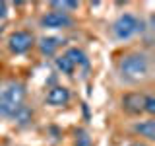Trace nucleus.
Here are the masks:
<instances>
[{
    "label": "nucleus",
    "instance_id": "nucleus-1",
    "mask_svg": "<svg viewBox=\"0 0 155 146\" xmlns=\"http://www.w3.org/2000/svg\"><path fill=\"white\" fill-rule=\"evenodd\" d=\"M25 99V90L23 86L14 84L6 88V90L0 94V117H8V119H14L18 123H27L31 121L33 111L23 103Z\"/></svg>",
    "mask_w": 155,
    "mask_h": 146
},
{
    "label": "nucleus",
    "instance_id": "nucleus-2",
    "mask_svg": "<svg viewBox=\"0 0 155 146\" xmlns=\"http://www.w3.org/2000/svg\"><path fill=\"white\" fill-rule=\"evenodd\" d=\"M118 72L130 84H140L151 76V58L142 51H132L118 61Z\"/></svg>",
    "mask_w": 155,
    "mask_h": 146
},
{
    "label": "nucleus",
    "instance_id": "nucleus-3",
    "mask_svg": "<svg viewBox=\"0 0 155 146\" xmlns=\"http://www.w3.org/2000/svg\"><path fill=\"white\" fill-rule=\"evenodd\" d=\"M142 31H143V22L140 18H136L134 14H122L113 23V35L116 39H120V41L130 39Z\"/></svg>",
    "mask_w": 155,
    "mask_h": 146
},
{
    "label": "nucleus",
    "instance_id": "nucleus-4",
    "mask_svg": "<svg viewBox=\"0 0 155 146\" xmlns=\"http://www.w3.org/2000/svg\"><path fill=\"white\" fill-rule=\"evenodd\" d=\"M54 64H56V68L62 72V74H74V70H76L80 64L87 66V57H85L84 51L72 47V49H68V51H66L62 57L56 58Z\"/></svg>",
    "mask_w": 155,
    "mask_h": 146
},
{
    "label": "nucleus",
    "instance_id": "nucleus-5",
    "mask_svg": "<svg viewBox=\"0 0 155 146\" xmlns=\"http://www.w3.org/2000/svg\"><path fill=\"white\" fill-rule=\"evenodd\" d=\"M35 45V35L27 29H19V31H14L12 35L8 37V49L16 55H21V53H27L29 49Z\"/></svg>",
    "mask_w": 155,
    "mask_h": 146
},
{
    "label": "nucleus",
    "instance_id": "nucleus-6",
    "mask_svg": "<svg viewBox=\"0 0 155 146\" xmlns=\"http://www.w3.org/2000/svg\"><path fill=\"white\" fill-rule=\"evenodd\" d=\"M74 23V19L68 16V12H48L41 18V27L47 29H62V27H70Z\"/></svg>",
    "mask_w": 155,
    "mask_h": 146
},
{
    "label": "nucleus",
    "instance_id": "nucleus-7",
    "mask_svg": "<svg viewBox=\"0 0 155 146\" xmlns=\"http://www.w3.org/2000/svg\"><path fill=\"white\" fill-rule=\"evenodd\" d=\"M145 103V94L142 92H130L122 97V109L130 115H142Z\"/></svg>",
    "mask_w": 155,
    "mask_h": 146
},
{
    "label": "nucleus",
    "instance_id": "nucleus-8",
    "mask_svg": "<svg viewBox=\"0 0 155 146\" xmlns=\"http://www.w3.org/2000/svg\"><path fill=\"white\" fill-rule=\"evenodd\" d=\"M70 90L64 86H54L52 90H48V94L45 97V101L48 105L52 107H62V105H68V101H70Z\"/></svg>",
    "mask_w": 155,
    "mask_h": 146
},
{
    "label": "nucleus",
    "instance_id": "nucleus-9",
    "mask_svg": "<svg viewBox=\"0 0 155 146\" xmlns=\"http://www.w3.org/2000/svg\"><path fill=\"white\" fill-rule=\"evenodd\" d=\"M134 133H138L140 136H145L147 140H153L155 138V123H153V119L136 123L134 125Z\"/></svg>",
    "mask_w": 155,
    "mask_h": 146
},
{
    "label": "nucleus",
    "instance_id": "nucleus-10",
    "mask_svg": "<svg viewBox=\"0 0 155 146\" xmlns=\"http://www.w3.org/2000/svg\"><path fill=\"white\" fill-rule=\"evenodd\" d=\"M39 47H41L43 55H52V53L60 47V39H56V37H45V39H41Z\"/></svg>",
    "mask_w": 155,
    "mask_h": 146
},
{
    "label": "nucleus",
    "instance_id": "nucleus-11",
    "mask_svg": "<svg viewBox=\"0 0 155 146\" xmlns=\"http://www.w3.org/2000/svg\"><path fill=\"white\" fill-rule=\"evenodd\" d=\"M52 8H56V12H60V10H78L80 8V2H72V0H62V2H58V0H54V2H51Z\"/></svg>",
    "mask_w": 155,
    "mask_h": 146
},
{
    "label": "nucleus",
    "instance_id": "nucleus-12",
    "mask_svg": "<svg viewBox=\"0 0 155 146\" xmlns=\"http://www.w3.org/2000/svg\"><path fill=\"white\" fill-rule=\"evenodd\" d=\"M76 146H93L89 134H87L84 129H78L76 130Z\"/></svg>",
    "mask_w": 155,
    "mask_h": 146
},
{
    "label": "nucleus",
    "instance_id": "nucleus-13",
    "mask_svg": "<svg viewBox=\"0 0 155 146\" xmlns=\"http://www.w3.org/2000/svg\"><path fill=\"white\" fill-rule=\"evenodd\" d=\"M143 113L153 115L155 113V97L151 94H145V103H143Z\"/></svg>",
    "mask_w": 155,
    "mask_h": 146
},
{
    "label": "nucleus",
    "instance_id": "nucleus-14",
    "mask_svg": "<svg viewBox=\"0 0 155 146\" xmlns=\"http://www.w3.org/2000/svg\"><path fill=\"white\" fill-rule=\"evenodd\" d=\"M6 14H8V4L0 2V18H6Z\"/></svg>",
    "mask_w": 155,
    "mask_h": 146
},
{
    "label": "nucleus",
    "instance_id": "nucleus-15",
    "mask_svg": "<svg viewBox=\"0 0 155 146\" xmlns=\"http://www.w3.org/2000/svg\"><path fill=\"white\" fill-rule=\"evenodd\" d=\"M128 146H147V144H143V142H132V144H128Z\"/></svg>",
    "mask_w": 155,
    "mask_h": 146
}]
</instances>
